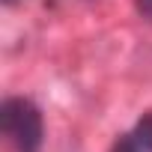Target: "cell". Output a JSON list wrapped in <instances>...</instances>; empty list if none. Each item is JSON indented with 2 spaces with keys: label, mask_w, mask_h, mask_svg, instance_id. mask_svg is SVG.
<instances>
[{
  "label": "cell",
  "mask_w": 152,
  "mask_h": 152,
  "mask_svg": "<svg viewBox=\"0 0 152 152\" xmlns=\"http://www.w3.org/2000/svg\"><path fill=\"white\" fill-rule=\"evenodd\" d=\"M0 125L15 152H39L42 146V113L30 99H6L0 107Z\"/></svg>",
  "instance_id": "cell-1"
},
{
  "label": "cell",
  "mask_w": 152,
  "mask_h": 152,
  "mask_svg": "<svg viewBox=\"0 0 152 152\" xmlns=\"http://www.w3.org/2000/svg\"><path fill=\"white\" fill-rule=\"evenodd\" d=\"M113 152H143V149L137 146V140H134V134H125V137H119V140H116V146H113Z\"/></svg>",
  "instance_id": "cell-3"
},
{
  "label": "cell",
  "mask_w": 152,
  "mask_h": 152,
  "mask_svg": "<svg viewBox=\"0 0 152 152\" xmlns=\"http://www.w3.org/2000/svg\"><path fill=\"white\" fill-rule=\"evenodd\" d=\"M134 140H137V146H140L143 152H152V113H146V116L137 122Z\"/></svg>",
  "instance_id": "cell-2"
},
{
  "label": "cell",
  "mask_w": 152,
  "mask_h": 152,
  "mask_svg": "<svg viewBox=\"0 0 152 152\" xmlns=\"http://www.w3.org/2000/svg\"><path fill=\"white\" fill-rule=\"evenodd\" d=\"M137 9H140L146 18H152V0H137Z\"/></svg>",
  "instance_id": "cell-4"
}]
</instances>
